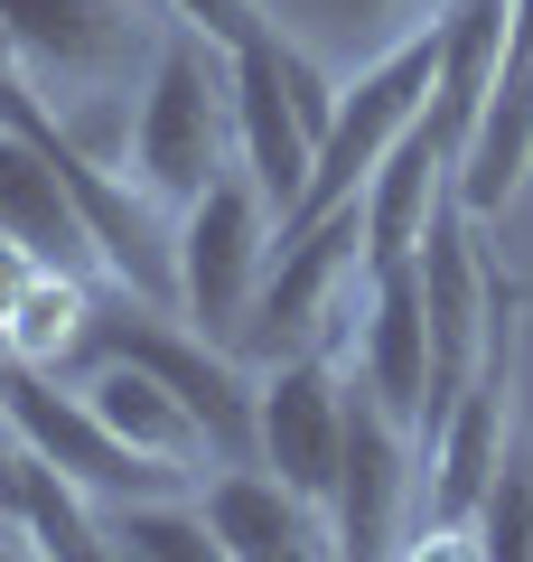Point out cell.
I'll return each instance as SVG.
<instances>
[{"label": "cell", "mask_w": 533, "mask_h": 562, "mask_svg": "<svg viewBox=\"0 0 533 562\" xmlns=\"http://www.w3.org/2000/svg\"><path fill=\"white\" fill-rule=\"evenodd\" d=\"M84 328H94V291H84V272L38 262L29 291L0 310V366H38V375H57L66 357H84Z\"/></svg>", "instance_id": "e0dca14e"}, {"label": "cell", "mask_w": 533, "mask_h": 562, "mask_svg": "<svg viewBox=\"0 0 533 562\" xmlns=\"http://www.w3.org/2000/svg\"><path fill=\"white\" fill-rule=\"evenodd\" d=\"M431 76H440V29L402 38L394 57H375L365 76L337 85V122H328V140H318V169H309V188H299L291 225H309V216H328V206L365 198V179L384 169V150L431 113Z\"/></svg>", "instance_id": "277c9868"}, {"label": "cell", "mask_w": 533, "mask_h": 562, "mask_svg": "<svg viewBox=\"0 0 533 562\" xmlns=\"http://www.w3.org/2000/svg\"><path fill=\"white\" fill-rule=\"evenodd\" d=\"M20 535L38 562H122L113 525H103V497H84L66 469H47L38 450H29L20 469Z\"/></svg>", "instance_id": "ac0fdd59"}, {"label": "cell", "mask_w": 533, "mask_h": 562, "mask_svg": "<svg viewBox=\"0 0 533 562\" xmlns=\"http://www.w3.org/2000/svg\"><path fill=\"white\" fill-rule=\"evenodd\" d=\"M458 188V160H450V140L431 132V122H412V132L384 150V169L365 179V262H412L421 235H431V216L450 206Z\"/></svg>", "instance_id": "4fadbf2b"}, {"label": "cell", "mask_w": 533, "mask_h": 562, "mask_svg": "<svg viewBox=\"0 0 533 562\" xmlns=\"http://www.w3.org/2000/svg\"><path fill=\"white\" fill-rule=\"evenodd\" d=\"M0 562H38V553H29V535H0Z\"/></svg>", "instance_id": "603a6c76"}, {"label": "cell", "mask_w": 533, "mask_h": 562, "mask_svg": "<svg viewBox=\"0 0 533 562\" xmlns=\"http://www.w3.org/2000/svg\"><path fill=\"white\" fill-rule=\"evenodd\" d=\"M20 469H29V441H20V422L0 413V525L20 535Z\"/></svg>", "instance_id": "7402d4cb"}, {"label": "cell", "mask_w": 533, "mask_h": 562, "mask_svg": "<svg viewBox=\"0 0 533 562\" xmlns=\"http://www.w3.org/2000/svg\"><path fill=\"white\" fill-rule=\"evenodd\" d=\"M0 38L20 57V76H47V85L132 76L159 47L140 0H0Z\"/></svg>", "instance_id": "ba28073f"}, {"label": "cell", "mask_w": 533, "mask_h": 562, "mask_svg": "<svg viewBox=\"0 0 533 562\" xmlns=\"http://www.w3.org/2000/svg\"><path fill=\"white\" fill-rule=\"evenodd\" d=\"M412 479H421L412 422L384 413V394H365V375H347V450H337V487H328V543H337V562H394Z\"/></svg>", "instance_id": "8992f818"}, {"label": "cell", "mask_w": 533, "mask_h": 562, "mask_svg": "<svg viewBox=\"0 0 533 562\" xmlns=\"http://www.w3.org/2000/svg\"><path fill=\"white\" fill-rule=\"evenodd\" d=\"M0 413L20 422V441L38 450L47 469H66V479H76L84 497H103V506H132V497H197V479H188V469H159V460H140V450H122L113 431L94 422L84 384L66 394V384L38 375V366H0Z\"/></svg>", "instance_id": "5b68a950"}, {"label": "cell", "mask_w": 533, "mask_h": 562, "mask_svg": "<svg viewBox=\"0 0 533 562\" xmlns=\"http://www.w3.org/2000/svg\"><path fill=\"white\" fill-rule=\"evenodd\" d=\"M355 375L384 394V413L431 422V301H421V262H365V328H355Z\"/></svg>", "instance_id": "30bf717a"}, {"label": "cell", "mask_w": 533, "mask_h": 562, "mask_svg": "<svg viewBox=\"0 0 533 562\" xmlns=\"http://www.w3.org/2000/svg\"><path fill=\"white\" fill-rule=\"evenodd\" d=\"M337 450H347V366L337 357H281L262 366V403H253V460L281 487H299L309 506H328L337 487Z\"/></svg>", "instance_id": "52a82bcc"}, {"label": "cell", "mask_w": 533, "mask_h": 562, "mask_svg": "<svg viewBox=\"0 0 533 562\" xmlns=\"http://www.w3.org/2000/svg\"><path fill=\"white\" fill-rule=\"evenodd\" d=\"M496 66H506V0H450L440 10V76H431V132L450 140V160L468 150L477 113L496 94Z\"/></svg>", "instance_id": "2e32d148"}, {"label": "cell", "mask_w": 533, "mask_h": 562, "mask_svg": "<svg viewBox=\"0 0 533 562\" xmlns=\"http://www.w3.org/2000/svg\"><path fill=\"white\" fill-rule=\"evenodd\" d=\"M235 169V57L197 29H159L150 66H140V103H132V150L122 179L150 206H188Z\"/></svg>", "instance_id": "6da1fadb"}, {"label": "cell", "mask_w": 533, "mask_h": 562, "mask_svg": "<svg viewBox=\"0 0 533 562\" xmlns=\"http://www.w3.org/2000/svg\"><path fill=\"white\" fill-rule=\"evenodd\" d=\"M337 122V76L318 57H299L291 38H253L235 47V169L272 198V216L291 225L299 188L318 169V140Z\"/></svg>", "instance_id": "7a4b0ae2"}, {"label": "cell", "mask_w": 533, "mask_h": 562, "mask_svg": "<svg viewBox=\"0 0 533 562\" xmlns=\"http://www.w3.org/2000/svg\"><path fill=\"white\" fill-rule=\"evenodd\" d=\"M394 562H477V535L450 525V516H421V535L394 543Z\"/></svg>", "instance_id": "44dd1931"}, {"label": "cell", "mask_w": 533, "mask_h": 562, "mask_svg": "<svg viewBox=\"0 0 533 562\" xmlns=\"http://www.w3.org/2000/svg\"><path fill=\"white\" fill-rule=\"evenodd\" d=\"M0 235L29 244L38 262H57V272H84L94 254V235H84V206L66 198L57 160H47L38 140H20L10 122H0Z\"/></svg>", "instance_id": "5bb4252c"}, {"label": "cell", "mask_w": 533, "mask_h": 562, "mask_svg": "<svg viewBox=\"0 0 533 562\" xmlns=\"http://www.w3.org/2000/svg\"><path fill=\"white\" fill-rule=\"evenodd\" d=\"M84 403H94V422L113 431L122 450H140V460L188 469V479H197V460L216 469V450H206L197 413H188V403H178L159 375H140V366H84Z\"/></svg>", "instance_id": "9a60e30c"}, {"label": "cell", "mask_w": 533, "mask_h": 562, "mask_svg": "<svg viewBox=\"0 0 533 562\" xmlns=\"http://www.w3.org/2000/svg\"><path fill=\"white\" fill-rule=\"evenodd\" d=\"M0 535H10V525H0Z\"/></svg>", "instance_id": "d4e9b609"}, {"label": "cell", "mask_w": 533, "mask_h": 562, "mask_svg": "<svg viewBox=\"0 0 533 562\" xmlns=\"http://www.w3.org/2000/svg\"><path fill=\"white\" fill-rule=\"evenodd\" d=\"M159 20H178V29H197V38H216L225 57H235V47H253V38H272L262 0H159Z\"/></svg>", "instance_id": "ffe728a7"}, {"label": "cell", "mask_w": 533, "mask_h": 562, "mask_svg": "<svg viewBox=\"0 0 533 562\" xmlns=\"http://www.w3.org/2000/svg\"><path fill=\"white\" fill-rule=\"evenodd\" d=\"M533 179V0H506V66H496V94L477 113L468 150H458V206L477 225H496Z\"/></svg>", "instance_id": "9c48e42d"}, {"label": "cell", "mask_w": 533, "mask_h": 562, "mask_svg": "<svg viewBox=\"0 0 533 562\" xmlns=\"http://www.w3.org/2000/svg\"><path fill=\"white\" fill-rule=\"evenodd\" d=\"M468 535H477V562H533V450H506V469L477 497Z\"/></svg>", "instance_id": "d6986e66"}, {"label": "cell", "mask_w": 533, "mask_h": 562, "mask_svg": "<svg viewBox=\"0 0 533 562\" xmlns=\"http://www.w3.org/2000/svg\"><path fill=\"white\" fill-rule=\"evenodd\" d=\"M197 516L216 525V543L235 562H337L328 506H309L299 487H281L272 469H216L197 487Z\"/></svg>", "instance_id": "8fae6325"}, {"label": "cell", "mask_w": 533, "mask_h": 562, "mask_svg": "<svg viewBox=\"0 0 533 562\" xmlns=\"http://www.w3.org/2000/svg\"><path fill=\"white\" fill-rule=\"evenodd\" d=\"M440 10H450V0H262V20H272L299 57H318L337 85L365 76L375 57H394L402 38L440 29Z\"/></svg>", "instance_id": "7c38bea8"}, {"label": "cell", "mask_w": 533, "mask_h": 562, "mask_svg": "<svg viewBox=\"0 0 533 562\" xmlns=\"http://www.w3.org/2000/svg\"><path fill=\"white\" fill-rule=\"evenodd\" d=\"M178 319L197 328V338L235 347L243 319H253V291L272 272V244H281V216L243 169H225L206 198L178 206Z\"/></svg>", "instance_id": "3957f363"}, {"label": "cell", "mask_w": 533, "mask_h": 562, "mask_svg": "<svg viewBox=\"0 0 533 562\" xmlns=\"http://www.w3.org/2000/svg\"><path fill=\"white\" fill-rule=\"evenodd\" d=\"M0 66H20V57H10V38H0Z\"/></svg>", "instance_id": "cb8c5ba5"}]
</instances>
